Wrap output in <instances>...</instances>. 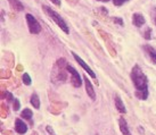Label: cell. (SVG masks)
<instances>
[{"label":"cell","instance_id":"cell-1","mask_svg":"<svg viewBox=\"0 0 156 135\" xmlns=\"http://www.w3.org/2000/svg\"><path fill=\"white\" fill-rule=\"evenodd\" d=\"M131 79L136 87V96L139 100H146L148 98V79L138 65L133 66L131 70Z\"/></svg>","mask_w":156,"mask_h":135},{"label":"cell","instance_id":"cell-2","mask_svg":"<svg viewBox=\"0 0 156 135\" xmlns=\"http://www.w3.org/2000/svg\"><path fill=\"white\" fill-rule=\"evenodd\" d=\"M42 9H44V12H46V14H47L49 17L51 18L54 22L56 23L58 26L61 27L62 30L65 32L66 34H69V26H67V24H66V22L63 19V17H62L61 15L58 13H56L55 10H52L50 7H48V6H42Z\"/></svg>","mask_w":156,"mask_h":135},{"label":"cell","instance_id":"cell-3","mask_svg":"<svg viewBox=\"0 0 156 135\" xmlns=\"http://www.w3.org/2000/svg\"><path fill=\"white\" fill-rule=\"evenodd\" d=\"M26 22H27V26H29V31L32 34H39L41 32V25L39 24V22L35 19L31 14H26Z\"/></svg>","mask_w":156,"mask_h":135},{"label":"cell","instance_id":"cell-4","mask_svg":"<svg viewBox=\"0 0 156 135\" xmlns=\"http://www.w3.org/2000/svg\"><path fill=\"white\" fill-rule=\"evenodd\" d=\"M66 69L71 74V81H72V84H73L74 87H80L82 85V82H81V75L78 73V70L75 69L74 67H72L71 65H66Z\"/></svg>","mask_w":156,"mask_h":135},{"label":"cell","instance_id":"cell-5","mask_svg":"<svg viewBox=\"0 0 156 135\" xmlns=\"http://www.w3.org/2000/svg\"><path fill=\"white\" fill-rule=\"evenodd\" d=\"M72 55H73V57H74V59H75V60L78 61V64L80 66H81V67H83V69L86 70V72H87L88 74L90 75L91 77H92V79H96V74L95 73H94V70L91 69L90 67H89V66L87 65V64H86V62H84V60H82V59H81V58H80V57L78 56V55H76V53H72Z\"/></svg>","mask_w":156,"mask_h":135},{"label":"cell","instance_id":"cell-6","mask_svg":"<svg viewBox=\"0 0 156 135\" xmlns=\"http://www.w3.org/2000/svg\"><path fill=\"white\" fill-rule=\"evenodd\" d=\"M15 130L18 134H25L27 132V125L23 122L21 118H16L15 120Z\"/></svg>","mask_w":156,"mask_h":135},{"label":"cell","instance_id":"cell-7","mask_svg":"<svg viewBox=\"0 0 156 135\" xmlns=\"http://www.w3.org/2000/svg\"><path fill=\"white\" fill-rule=\"evenodd\" d=\"M145 22H146V19H145V17H144L141 14L139 13L133 14V16H132V24L136 27H141L145 24Z\"/></svg>","mask_w":156,"mask_h":135},{"label":"cell","instance_id":"cell-8","mask_svg":"<svg viewBox=\"0 0 156 135\" xmlns=\"http://www.w3.org/2000/svg\"><path fill=\"white\" fill-rule=\"evenodd\" d=\"M84 83H86V91H87L88 96H90L91 100H96V93L94 91V87H92L90 81H89V79H88L87 76H84Z\"/></svg>","mask_w":156,"mask_h":135},{"label":"cell","instance_id":"cell-9","mask_svg":"<svg viewBox=\"0 0 156 135\" xmlns=\"http://www.w3.org/2000/svg\"><path fill=\"white\" fill-rule=\"evenodd\" d=\"M119 126H120V131L122 132L123 135H132L131 134L130 130L128 127V124H126V120L123 117H121L119 119Z\"/></svg>","mask_w":156,"mask_h":135},{"label":"cell","instance_id":"cell-10","mask_svg":"<svg viewBox=\"0 0 156 135\" xmlns=\"http://www.w3.org/2000/svg\"><path fill=\"white\" fill-rule=\"evenodd\" d=\"M144 49H145V51H146L147 55L149 56L151 60H152L154 64H156V49L151 47V46H148V44H146V46L144 47Z\"/></svg>","mask_w":156,"mask_h":135},{"label":"cell","instance_id":"cell-11","mask_svg":"<svg viewBox=\"0 0 156 135\" xmlns=\"http://www.w3.org/2000/svg\"><path fill=\"white\" fill-rule=\"evenodd\" d=\"M115 106H116L117 110L122 113H126V106L123 103V101H122L121 96H115Z\"/></svg>","mask_w":156,"mask_h":135},{"label":"cell","instance_id":"cell-12","mask_svg":"<svg viewBox=\"0 0 156 135\" xmlns=\"http://www.w3.org/2000/svg\"><path fill=\"white\" fill-rule=\"evenodd\" d=\"M9 4H10V7L14 9V10H18V12H22L24 9V6L23 4L20 1V0H8Z\"/></svg>","mask_w":156,"mask_h":135},{"label":"cell","instance_id":"cell-13","mask_svg":"<svg viewBox=\"0 0 156 135\" xmlns=\"http://www.w3.org/2000/svg\"><path fill=\"white\" fill-rule=\"evenodd\" d=\"M31 105L33 106L35 109L40 108V100H39V96L37 93H33L31 96Z\"/></svg>","mask_w":156,"mask_h":135},{"label":"cell","instance_id":"cell-14","mask_svg":"<svg viewBox=\"0 0 156 135\" xmlns=\"http://www.w3.org/2000/svg\"><path fill=\"white\" fill-rule=\"evenodd\" d=\"M32 116H33V113H32V110L29 108H25L22 113H21V117L24 118V119H27V120H31V119H32Z\"/></svg>","mask_w":156,"mask_h":135},{"label":"cell","instance_id":"cell-15","mask_svg":"<svg viewBox=\"0 0 156 135\" xmlns=\"http://www.w3.org/2000/svg\"><path fill=\"white\" fill-rule=\"evenodd\" d=\"M22 79H23V83H24L25 85H30L31 84V77L27 73H24V74H23Z\"/></svg>","mask_w":156,"mask_h":135},{"label":"cell","instance_id":"cell-16","mask_svg":"<svg viewBox=\"0 0 156 135\" xmlns=\"http://www.w3.org/2000/svg\"><path fill=\"white\" fill-rule=\"evenodd\" d=\"M13 106H14V110H20V108H21V103H20V101H18V99H14L13 101Z\"/></svg>","mask_w":156,"mask_h":135},{"label":"cell","instance_id":"cell-17","mask_svg":"<svg viewBox=\"0 0 156 135\" xmlns=\"http://www.w3.org/2000/svg\"><path fill=\"white\" fill-rule=\"evenodd\" d=\"M128 1V0H113V4L115 5V6H122V5H124Z\"/></svg>","mask_w":156,"mask_h":135},{"label":"cell","instance_id":"cell-18","mask_svg":"<svg viewBox=\"0 0 156 135\" xmlns=\"http://www.w3.org/2000/svg\"><path fill=\"white\" fill-rule=\"evenodd\" d=\"M151 33H152V29H147V31L144 33V38L147 40H151V38H152V36H151Z\"/></svg>","mask_w":156,"mask_h":135},{"label":"cell","instance_id":"cell-19","mask_svg":"<svg viewBox=\"0 0 156 135\" xmlns=\"http://www.w3.org/2000/svg\"><path fill=\"white\" fill-rule=\"evenodd\" d=\"M152 17H153V22L156 25V7L152 10Z\"/></svg>","mask_w":156,"mask_h":135},{"label":"cell","instance_id":"cell-20","mask_svg":"<svg viewBox=\"0 0 156 135\" xmlns=\"http://www.w3.org/2000/svg\"><path fill=\"white\" fill-rule=\"evenodd\" d=\"M114 22H115V23H119V24H120L121 26L123 25V22H122V19L120 17H115V18H114Z\"/></svg>","mask_w":156,"mask_h":135},{"label":"cell","instance_id":"cell-21","mask_svg":"<svg viewBox=\"0 0 156 135\" xmlns=\"http://www.w3.org/2000/svg\"><path fill=\"white\" fill-rule=\"evenodd\" d=\"M50 1H51V2H54L56 6H61V0H50Z\"/></svg>","mask_w":156,"mask_h":135},{"label":"cell","instance_id":"cell-22","mask_svg":"<svg viewBox=\"0 0 156 135\" xmlns=\"http://www.w3.org/2000/svg\"><path fill=\"white\" fill-rule=\"evenodd\" d=\"M47 131L49 132V133H50V134H51V135H56V134H55V132L52 131V130H51V127H50V126H47Z\"/></svg>","mask_w":156,"mask_h":135},{"label":"cell","instance_id":"cell-23","mask_svg":"<svg viewBox=\"0 0 156 135\" xmlns=\"http://www.w3.org/2000/svg\"><path fill=\"white\" fill-rule=\"evenodd\" d=\"M98 1H101V2H107V1H109V0H98Z\"/></svg>","mask_w":156,"mask_h":135}]
</instances>
